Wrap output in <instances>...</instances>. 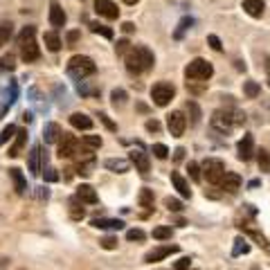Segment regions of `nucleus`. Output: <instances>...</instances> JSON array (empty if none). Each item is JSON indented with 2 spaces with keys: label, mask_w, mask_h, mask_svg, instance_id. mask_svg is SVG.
Returning <instances> with one entry per match:
<instances>
[{
  "label": "nucleus",
  "mask_w": 270,
  "mask_h": 270,
  "mask_svg": "<svg viewBox=\"0 0 270 270\" xmlns=\"http://www.w3.org/2000/svg\"><path fill=\"white\" fill-rule=\"evenodd\" d=\"M131 50V43L126 41V38H122V41H117V45H115V52H117V54H126V52Z\"/></svg>",
  "instance_id": "obj_48"
},
{
  "label": "nucleus",
  "mask_w": 270,
  "mask_h": 270,
  "mask_svg": "<svg viewBox=\"0 0 270 270\" xmlns=\"http://www.w3.org/2000/svg\"><path fill=\"white\" fill-rule=\"evenodd\" d=\"M110 99H113V106H115V108H124V106H126L128 95H126V90L115 88L113 93H110Z\"/></svg>",
  "instance_id": "obj_30"
},
{
  "label": "nucleus",
  "mask_w": 270,
  "mask_h": 270,
  "mask_svg": "<svg viewBox=\"0 0 270 270\" xmlns=\"http://www.w3.org/2000/svg\"><path fill=\"white\" fill-rule=\"evenodd\" d=\"M191 268V259L189 257H180L176 263H173V270H189Z\"/></svg>",
  "instance_id": "obj_46"
},
{
  "label": "nucleus",
  "mask_w": 270,
  "mask_h": 270,
  "mask_svg": "<svg viewBox=\"0 0 270 270\" xmlns=\"http://www.w3.org/2000/svg\"><path fill=\"white\" fill-rule=\"evenodd\" d=\"M212 126L216 128V131L221 133H228L230 128L234 126V115L230 113V110H214V115H212Z\"/></svg>",
  "instance_id": "obj_6"
},
{
  "label": "nucleus",
  "mask_w": 270,
  "mask_h": 270,
  "mask_svg": "<svg viewBox=\"0 0 270 270\" xmlns=\"http://www.w3.org/2000/svg\"><path fill=\"white\" fill-rule=\"evenodd\" d=\"M99 245L104 250H115L117 248V239H115V236H104V239L99 241Z\"/></svg>",
  "instance_id": "obj_45"
},
{
  "label": "nucleus",
  "mask_w": 270,
  "mask_h": 270,
  "mask_svg": "<svg viewBox=\"0 0 270 270\" xmlns=\"http://www.w3.org/2000/svg\"><path fill=\"white\" fill-rule=\"evenodd\" d=\"M99 119H101V122H104V126L108 128V131H117V124H113V122H110V119H108V115H104V113H101V115H99Z\"/></svg>",
  "instance_id": "obj_51"
},
{
  "label": "nucleus",
  "mask_w": 270,
  "mask_h": 270,
  "mask_svg": "<svg viewBox=\"0 0 270 270\" xmlns=\"http://www.w3.org/2000/svg\"><path fill=\"white\" fill-rule=\"evenodd\" d=\"M153 156H156L158 160H165V158L169 156L167 144H153Z\"/></svg>",
  "instance_id": "obj_40"
},
{
  "label": "nucleus",
  "mask_w": 270,
  "mask_h": 270,
  "mask_svg": "<svg viewBox=\"0 0 270 270\" xmlns=\"http://www.w3.org/2000/svg\"><path fill=\"white\" fill-rule=\"evenodd\" d=\"M243 93L248 95L250 99H254V97H259V93H261V88H259V84H257V81H245V86H243Z\"/></svg>",
  "instance_id": "obj_35"
},
{
  "label": "nucleus",
  "mask_w": 270,
  "mask_h": 270,
  "mask_svg": "<svg viewBox=\"0 0 270 270\" xmlns=\"http://www.w3.org/2000/svg\"><path fill=\"white\" fill-rule=\"evenodd\" d=\"M77 151H79V142H77V138H72L70 133H63L59 140V158L63 160V158H75Z\"/></svg>",
  "instance_id": "obj_8"
},
{
  "label": "nucleus",
  "mask_w": 270,
  "mask_h": 270,
  "mask_svg": "<svg viewBox=\"0 0 270 270\" xmlns=\"http://www.w3.org/2000/svg\"><path fill=\"white\" fill-rule=\"evenodd\" d=\"M70 124L75 128H79V131H90V128H93V119H90L88 115H84V113H72L70 115Z\"/></svg>",
  "instance_id": "obj_25"
},
{
  "label": "nucleus",
  "mask_w": 270,
  "mask_h": 270,
  "mask_svg": "<svg viewBox=\"0 0 270 270\" xmlns=\"http://www.w3.org/2000/svg\"><path fill=\"white\" fill-rule=\"evenodd\" d=\"M178 252V245H158V248L149 250L147 254H144V263H153V261H162V259H167L169 254Z\"/></svg>",
  "instance_id": "obj_11"
},
{
  "label": "nucleus",
  "mask_w": 270,
  "mask_h": 270,
  "mask_svg": "<svg viewBox=\"0 0 270 270\" xmlns=\"http://www.w3.org/2000/svg\"><path fill=\"white\" fill-rule=\"evenodd\" d=\"M124 61H126V70L131 72V75H140V72L153 68L156 56H153V52L149 50L147 45H135L124 54Z\"/></svg>",
  "instance_id": "obj_1"
},
{
  "label": "nucleus",
  "mask_w": 270,
  "mask_h": 270,
  "mask_svg": "<svg viewBox=\"0 0 270 270\" xmlns=\"http://www.w3.org/2000/svg\"><path fill=\"white\" fill-rule=\"evenodd\" d=\"M34 34H36V30H34V27H32V25L23 27L21 36H18V45H23V43H27V41H30V38H34Z\"/></svg>",
  "instance_id": "obj_39"
},
{
  "label": "nucleus",
  "mask_w": 270,
  "mask_h": 270,
  "mask_svg": "<svg viewBox=\"0 0 270 270\" xmlns=\"http://www.w3.org/2000/svg\"><path fill=\"white\" fill-rule=\"evenodd\" d=\"M90 30H93L95 34H101L104 38H113V30H110L108 25H101V23H97V21L90 23Z\"/></svg>",
  "instance_id": "obj_33"
},
{
  "label": "nucleus",
  "mask_w": 270,
  "mask_h": 270,
  "mask_svg": "<svg viewBox=\"0 0 270 270\" xmlns=\"http://www.w3.org/2000/svg\"><path fill=\"white\" fill-rule=\"evenodd\" d=\"M38 56H41V50H38L34 38H30L27 43L21 45V59L25 61V63H34V61H38Z\"/></svg>",
  "instance_id": "obj_14"
},
{
  "label": "nucleus",
  "mask_w": 270,
  "mask_h": 270,
  "mask_svg": "<svg viewBox=\"0 0 270 270\" xmlns=\"http://www.w3.org/2000/svg\"><path fill=\"white\" fill-rule=\"evenodd\" d=\"M189 270H191V268H189Z\"/></svg>",
  "instance_id": "obj_59"
},
{
  "label": "nucleus",
  "mask_w": 270,
  "mask_h": 270,
  "mask_svg": "<svg viewBox=\"0 0 270 270\" xmlns=\"http://www.w3.org/2000/svg\"><path fill=\"white\" fill-rule=\"evenodd\" d=\"M77 198H79L81 202H88V205H97L99 202L97 191H95V187H90V185H79L77 187Z\"/></svg>",
  "instance_id": "obj_18"
},
{
  "label": "nucleus",
  "mask_w": 270,
  "mask_h": 270,
  "mask_svg": "<svg viewBox=\"0 0 270 270\" xmlns=\"http://www.w3.org/2000/svg\"><path fill=\"white\" fill-rule=\"evenodd\" d=\"M171 182L176 187V191L182 196V198H191V189H189V182L180 176L178 171H171Z\"/></svg>",
  "instance_id": "obj_21"
},
{
  "label": "nucleus",
  "mask_w": 270,
  "mask_h": 270,
  "mask_svg": "<svg viewBox=\"0 0 270 270\" xmlns=\"http://www.w3.org/2000/svg\"><path fill=\"white\" fill-rule=\"evenodd\" d=\"M122 32H124V34H131V32H135V25H133V23H124V25H122Z\"/></svg>",
  "instance_id": "obj_55"
},
{
  "label": "nucleus",
  "mask_w": 270,
  "mask_h": 270,
  "mask_svg": "<svg viewBox=\"0 0 270 270\" xmlns=\"http://www.w3.org/2000/svg\"><path fill=\"white\" fill-rule=\"evenodd\" d=\"M173 158H176V160L180 162L182 158H185V149H182V147H180V149H176V151H173Z\"/></svg>",
  "instance_id": "obj_54"
},
{
  "label": "nucleus",
  "mask_w": 270,
  "mask_h": 270,
  "mask_svg": "<svg viewBox=\"0 0 270 270\" xmlns=\"http://www.w3.org/2000/svg\"><path fill=\"white\" fill-rule=\"evenodd\" d=\"M81 144H84L86 149H90V151H95V149L101 147V138H99V135H86Z\"/></svg>",
  "instance_id": "obj_36"
},
{
  "label": "nucleus",
  "mask_w": 270,
  "mask_h": 270,
  "mask_svg": "<svg viewBox=\"0 0 270 270\" xmlns=\"http://www.w3.org/2000/svg\"><path fill=\"white\" fill-rule=\"evenodd\" d=\"M200 169H202L205 178L212 182V185H219L221 178L225 176V165H223V160H219V158H207Z\"/></svg>",
  "instance_id": "obj_4"
},
{
  "label": "nucleus",
  "mask_w": 270,
  "mask_h": 270,
  "mask_svg": "<svg viewBox=\"0 0 270 270\" xmlns=\"http://www.w3.org/2000/svg\"><path fill=\"white\" fill-rule=\"evenodd\" d=\"M131 162L135 165V169H138L140 173H144L147 176L149 169H151V162H149V156L142 151V149H133L131 151Z\"/></svg>",
  "instance_id": "obj_16"
},
{
  "label": "nucleus",
  "mask_w": 270,
  "mask_h": 270,
  "mask_svg": "<svg viewBox=\"0 0 270 270\" xmlns=\"http://www.w3.org/2000/svg\"><path fill=\"white\" fill-rule=\"evenodd\" d=\"M61 135H63V128L56 122H50L43 126V140H45V144H56L61 140Z\"/></svg>",
  "instance_id": "obj_17"
},
{
  "label": "nucleus",
  "mask_w": 270,
  "mask_h": 270,
  "mask_svg": "<svg viewBox=\"0 0 270 270\" xmlns=\"http://www.w3.org/2000/svg\"><path fill=\"white\" fill-rule=\"evenodd\" d=\"M16 131H18V128L14 126V124H9V126H5L3 131H0V147H3L5 142H9V140H12L14 135H16Z\"/></svg>",
  "instance_id": "obj_37"
},
{
  "label": "nucleus",
  "mask_w": 270,
  "mask_h": 270,
  "mask_svg": "<svg viewBox=\"0 0 270 270\" xmlns=\"http://www.w3.org/2000/svg\"><path fill=\"white\" fill-rule=\"evenodd\" d=\"M263 9H266V3L263 0H243V12L252 18H261Z\"/></svg>",
  "instance_id": "obj_20"
},
{
  "label": "nucleus",
  "mask_w": 270,
  "mask_h": 270,
  "mask_svg": "<svg viewBox=\"0 0 270 270\" xmlns=\"http://www.w3.org/2000/svg\"><path fill=\"white\" fill-rule=\"evenodd\" d=\"M14 54H7V56H3V59H0V70H14V68H16V63H14Z\"/></svg>",
  "instance_id": "obj_44"
},
{
  "label": "nucleus",
  "mask_w": 270,
  "mask_h": 270,
  "mask_svg": "<svg viewBox=\"0 0 270 270\" xmlns=\"http://www.w3.org/2000/svg\"><path fill=\"white\" fill-rule=\"evenodd\" d=\"M79 36H81V32H79V30L68 32V45H75V43L79 41Z\"/></svg>",
  "instance_id": "obj_52"
},
{
  "label": "nucleus",
  "mask_w": 270,
  "mask_h": 270,
  "mask_svg": "<svg viewBox=\"0 0 270 270\" xmlns=\"http://www.w3.org/2000/svg\"><path fill=\"white\" fill-rule=\"evenodd\" d=\"M173 97H176V88L169 81H158L151 88V99L156 106H167Z\"/></svg>",
  "instance_id": "obj_5"
},
{
  "label": "nucleus",
  "mask_w": 270,
  "mask_h": 270,
  "mask_svg": "<svg viewBox=\"0 0 270 270\" xmlns=\"http://www.w3.org/2000/svg\"><path fill=\"white\" fill-rule=\"evenodd\" d=\"M79 202H81V200L77 198V196L70 200V216H72V219H75V221H81V219H84V214H86V212H84V207H81Z\"/></svg>",
  "instance_id": "obj_32"
},
{
  "label": "nucleus",
  "mask_w": 270,
  "mask_h": 270,
  "mask_svg": "<svg viewBox=\"0 0 270 270\" xmlns=\"http://www.w3.org/2000/svg\"><path fill=\"white\" fill-rule=\"evenodd\" d=\"M43 41H45V47L50 52H59L61 50V38H59V34L56 32H45Z\"/></svg>",
  "instance_id": "obj_28"
},
{
  "label": "nucleus",
  "mask_w": 270,
  "mask_h": 270,
  "mask_svg": "<svg viewBox=\"0 0 270 270\" xmlns=\"http://www.w3.org/2000/svg\"><path fill=\"white\" fill-rule=\"evenodd\" d=\"M221 189L228 191V194H236V191L241 189V176L234 171H225V176L221 178Z\"/></svg>",
  "instance_id": "obj_13"
},
{
  "label": "nucleus",
  "mask_w": 270,
  "mask_h": 270,
  "mask_svg": "<svg viewBox=\"0 0 270 270\" xmlns=\"http://www.w3.org/2000/svg\"><path fill=\"white\" fill-rule=\"evenodd\" d=\"M27 167H30L32 176H38L45 167V153H43L41 144H34L32 147V153H30V160H27Z\"/></svg>",
  "instance_id": "obj_9"
},
{
  "label": "nucleus",
  "mask_w": 270,
  "mask_h": 270,
  "mask_svg": "<svg viewBox=\"0 0 270 270\" xmlns=\"http://www.w3.org/2000/svg\"><path fill=\"white\" fill-rule=\"evenodd\" d=\"M266 72H268V86H270V56L266 59Z\"/></svg>",
  "instance_id": "obj_56"
},
{
  "label": "nucleus",
  "mask_w": 270,
  "mask_h": 270,
  "mask_svg": "<svg viewBox=\"0 0 270 270\" xmlns=\"http://www.w3.org/2000/svg\"><path fill=\"white\" fill-rule=\"evenodd\" d=\"M104 167L113 173H126L128 171V160H122V158H108L104 162Z\"/></svg>",
  "instance_id": "obj_26"
},
{
  "label": "nucleus",
  "mask_w": 270,
  "mask_h": 270,
  "mask_svg": "<svg viewBox=\"0 0 270 270\" xmlns=\"http://www.w3.org/2000/svg\"><path fill=\"white\" fill-rule=\"evenodd\" d=\"M90 225L97 230H122L124 228V223L119 219H93Z\"/></svg>",
  "instance_id": "obj_24"
},
{
  "label": "nucleus",
  "mask_w": 270,
  "mask_h": 270,
  "mask_svg": "<svg viewBox=\"0 0 270 270\" xmlns=\"http://www.w3.org/2000/svg\"><path fill=\"white\" fill-rule=\"evenodd\" d=\"M23 270H25V268H23Z\"/></svg>",
  "instance_id": "obj_58"
},
{
  "label": "nucleus",
  "mask_w": 270,
  "mask_h": 270,
  "mask_svg": "<svg viewBox=\"0 0 270 270\" xmlns=\"http://www.w3.org/2000/svg\"><path fill=\"white\" fill-rule=\"evenodd\" d=\"M50 25L52 27H63L65 25V12L61 9V5L56 0L50 3Z\"/></svg>",
  "instance_id": "obj_19"
},
{
  "label": "nucleus",
  "mask_w": 270,
  "mask_h": 270,
  "mask_svg": "<svg viewBox=\"0 0 270 270\" xmlns=\"http://www.w3.org/2000/svg\"><path fill=\"white\" fill-rule=\"evenodd\" d=\"M165 207L169 212H180L182 210V202L176 200V198H165Z\"/></svg>",
  "instance_id": "obj_47"
},
{
  "label": "nucleus",
  "mask_w": 270,
  "mask_h": 270,
  "mask_svg": "<svg viewBox=\"0 0 270 270\" xmlns=\"http://www.w3.org/2000/svg\"><path fill=\"white\" fill-rule=\"evenodd\" d=\"M9 178H12V182H14L16 194H25V191H27V180H25V176H23L21 169L12 167V169H9Z\"/></svg>",
  "instance_id": "obj_23"
},
{
  "label": "nucleus",
  "mask_w": 270,
  "mask_h": 270,
  "mask_svg": "<svg viewBox=\"0 0 270 270\" xmlns=\"http://www.w3.org/2000/svg\"><path fill=\"white\" fill-rule=\"evenodd\" d=\"M147 131L149 133H158V131H160V122H158V119H149V122H147Z\"/></svg>",
  "instance_id": "obj_53"
},
{
  "label": "nucleus",
  "mask_w": 270,
  "mask_h": 270,
  "mask_svg": "<svg viewBox=\"0 0 270 270\" xmlns=\"http://www.w3.org/2000/svg\"><path fill=\"white\" fill-rule=\"evenodd\" d=\"M239 228L243 230V232L248 234L250 239H254V241H257V243H259V248H263V250H266V252L270 254V243H268V239H266V236H263L261 232H259V230L254 228V225H250V223H245V221H243V223H241Z\"/></svg>",
  "instance_id": "obj_15"
},
{
  "label": "nucleus",
  "mask_w": 270,
  "mask_h": 270,
  "mask_svg": "<svg viewBox=\"0 0 270 270\" xmlns=\"http://www.w3.org/2000/svg\"><path fill=\"white\" fill-rule=\"evenodd\" d=\"M259 169H261V171H266V173H270V153L266 151V149H261V151H259Z\"/></svg>",
  "instance_id": "obj_38"
},
{
  "label": "nucleus",
  "mask_w": 270,
  "mask_h": 270,
  "mask_svg": "<svg viewBox=\"0 0 270 270\" xmlns=\"http://www.w3.org/2000/svg\"><path fill=\"white\" fill-rule=\"evenodd\" d=\"M25 142H27V131H25V128H21V131H16V135H14V144L9 147V158H18V156H21Z\"/></svg>",
  "instance_id": "obj_22"
},
{
  "label": "nucleus",
  "mask_w": 270,
  "mask_h": 270,
  "mask_svg": "<svg viewBox=\"0 0 270 270\" xmlns=\"http://www.w3.org/2000/svg\"><path fill=\"white\" fill-rule=\"evenodd\" d=\"M191 23H194V21H191L189 16H185V18H182L180 23H178V30H176V34H173V36H176V38H180L182 34H185V30H187V27L191 25Z\"/></svg>",
  "instance_id": "obj_42"
},
{
  "label": "nucleus",
  "mask_w": 270,
  "mask_h": 270,
  "mask_svg": "<svg viewBox=\"0 0 270 270\" xmlns=\"http://www.w3.org/2000/svg\"><path fill=\"white\" fill-rule=\"evenodd\" d=\"M252 153H254V138L250 133H245L236 144V156H239V160L248 162L252 158Z\"/></svg>",
  "instance_id": "obj_10"
},
{
  "label": "nucleus",
  "mask_w": 270,
  "mask_h": 270,
  "mask_svg": "<svg viewBox=\"0 0 270 270\" xmlns=\"http://www.w3.org/2000/svg\"><path fill=\"white\" fill-rule=\"evenodd\" d=\"M140 207H144V210L147 212H151L153 210V191L151 189H147V187H144L142 191H140Z\"/></svg>",
  "instance_id": "obj_31"
},
{
  "label": "nucleus",
  "mask_w": 270,
  "mask_h": 270,
  "mask_svg": "<svg viewBox=\"0 0 270 270\" xmlns=\"http://www.w3.org/2000/svg\"><path fill=\"white\" fill-rule=\"evenodd\" d=\"M250 252V243L243 239V236H236L234 239V248H232V257H241V254Z\"/></svg>",
  "instance_id": "obj_29"
},
{
  "label": "nucleus",
  "mask_w": 270,
  "mask_h": 270,
  "mask_svg": "<svg viewBox=\"0 0 270 270\" xmlns=\"http://www.w3.org/2000/svg\"><path fill=\"white\" fill-rule=\"evenodd\" d=\"M12 36H14V25H12V21H0V47L7 45Z\"/></svg>",
  "instance_id": "obj_27"
},
{
  "label": "nucleus",
  "mask_w": 270,
  "mask_h": 270,
  "mask_svg": "<svg viewBox=\"0 0 270 270\" xmlns=\"http://www.w3.org/2000/svg\"><path fill=\"white\" fill-rule=\"evenodd\" d=\"M167 128L173 138H180L187 128V117L180 113V110H173V113L167 115Z\"/></svg>",
  "instance_id": "obj_7"
},
{
  "label": "nucleus",
  "mask_w": 270,
  "mask_h": 270,
  "mask_svg": "<svg viewBox=\"0 0 270 270\" xmlns=\"http://www.w3.org/2000/svg\"><path fill=\"white\" fill-rule=\"evenodd\" d=\"M68 72H70L75 79H86V77L95 75L97 72V65L90 56H84V54H77L68 61Z\"/></svg>",
  "instance_id": "obj_2"
},
{
  "label": "nucleus",
  "mask_w": 270,
  "mask_h": 270,
  "mask_svg": "<svg viewBox=\"0 0 270 270\" xmlns=\"http://www.w3.org/2000/svg\"><path fill=\"white\" fill-rule=\"evenodd\" d=\"M207 43H210L212 50H216V52L223 50V45H221V38L216 36V34H210V36H207Z\"/></svg>",
  "instance_id": "obj_49"
},
{
  "label": "nucleus",
  "mask_w": 270,
  "mask_h": 270,
  "mask_svg": "<svg viewBox=\"0 0 270 270\" xmlns=\"http://www.w3.org/2000/svg\"><path fill=\"white\" fill-rule=\"evenodd\" d=\"M187 171H189L191 180H196V182L200 180V167H198V162H189V165H187Z\"/></svg>",
  "instance_id": "obj_43"
},
{
  "label": "nucleus",
  "mask_w": 270,
  "mask_h": 270,
  "mask_svg": "<svg viewBox=\"0 0 270 270\" xmlns=\"http://www.w3.org/2000/svg\"><path fill=\"white\" fill-rule=\"evenodd\" d=\"M126 239L128 241H144V239H147V234H144V230L133 228V230H128V232H126Z\"/></svg>",
  "instance_id": "obj_41"
},
{
  "label": "nucleus",
  "mask_w": 270,
  "mask_h": 270,
  "mask_svg": "<svg viewBox=\"0 0 270 270\" xmlns=\"http://www.w3.org/2000/svg\"><path fill=\"white\" fill-rule=\"evenodd\" d=\"M95 12H97L99 16L108 18V21H115V18L119 16V9L113 0H95Z\"/></svg>",
  "instance_id": "obj_12"
},
{
  "label": "nucleus",
  "mask_w": 270,
  "mask_h": 270,
  "mask_svg": "<svg viewBox=\"0 0 270 270\" xmlns=\"http://www.w3.org/2000/svg\"><path fill=\"white\" fill-rule=\"evenodd\" d=\"M185 75H187V79H191V81H207L214 75V68H212V63L205 59H194L187 63Z\"/></svg>",
  "instance_id": "obj_3"
},
{
  "label": "nucleus",
  "mask_w": 270,
  "mask_h": 270,
  "mask_svg": "<svg viewBox=\"0 0 270 270\" xmlns=\"http://www.w3.org/2000/svg\"><path fill=\"white\" fill-rule=\"evenodd\" d=\"M124 3H126V5H138L140 0H124Z\"/></svg>",
  "instance_id": "obj_57"
},
{
  "label": "nucleus",
  "mask_w": 270,
  "mask_h": 270,
  "mask_svg": "<svg viewBox=\"0 0 270 270\" xmlns=\"http://www.w3.org/2000/svg\"><path fill=\"white\" fill-rule=\"evenodd\" d=\"M171 228L169 225H160V228H153V239H158V241H167V239H171Z\"/></svg>",
  "instance_id": "obj_34"
},
{
  "label": "nucleus",
  "mask_w": 270,
  "mask_h": 270,
  "mask_svg": "<svg viewBox=\"0 0 270 270\" xmlns=\"http://www.w3.org/2000/svg\"><path fill=\"white\" fill-rule=\"evenodd\" d=\"M45 180L47 182H56V180H59V173H56V169H52V167L45 169Z\"/></svg>",
  "instance_id": "obj_50"
}]
</instances>
